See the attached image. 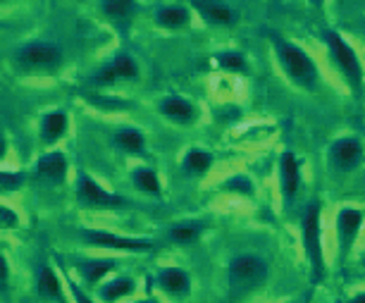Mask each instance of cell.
I'll return each instance as SVG.
<instances>
[{"mask_svg":"<svg viewBox=\"0 0 365 303\" xmlns=\"http://www.w3.org/2000/svg\"><path fill=\"white\" fill-rule=\"evenodd\" d=\"M155 284L168 296H187L191 292V277L182 267H163L155 277Z\"/></svg>","mask_w":365,"mask_h":303,"instance_id":"5bb4252c","label":"cell"},{"mask_svg":"<svg viewBox=\"0 0 365 303\" xmlns=\"http://www.w3.org/2000/svg\"><path fill=\"white\" fill-rule=\"evenodd\" d=\"M70 292H72V296H74V301L77 303H93L91 299H88V296L81 292V289L77 287V284H70Z\"/></svg>","mask_w":365,"mask_h":303,"instance_id":"1f68e13d","label":"cell"},{"mask_svg":"<svg viewBox=\"0 0 365 303\" xmlns=\"http://www.w3.org/2000/svg\"><path fill=\"white\" fill-rule=\"evenodd\" d=\"M272 43L287 77L301 88H315V84H318V65H315L311 55L296 43H292V41H284L279 36H272Z\"/></svg>","mask_w":365,"mask_h":303,"instance_id":"7a4b0ae2","label":"cell"},{"mask_svg":"<svg viewBox=\"0 0 365 303\" xmlns=\"http://www.w3.org/2000/svg\"><path fill=\"white\" fill-rule=\"evenodd\" d=\"M115 267H117V260H113V258L81 260V263H77V270L81 274V279H84L88 287L101 284V282L106 279L110 272H115Z\"/></svg>","mask_w":365,"mask_h":303,"instance_id":"2e32d148","label":"cell"},{"mask_svg":"<svg viewBox=\"0 0 365 303\" xmlns=\"http://www.w3.org/2000/svg\"><path fill=\"white\" fill-rule=\"evenodd\" d=\"M301 239L303 251H306L308 260L313 267V282L325 279V253H322V234H320V203L311 201L303 210L301 217Z\"/></svg>","mask_w":365,"mask_h":303,"instance_id":"3957f363","label":"cell"},{"mask_svg":"<svg viewBox=\"0 0 365 303\" xmlns=\"http://www.w3.org/2000/svg\"><path fill=\"white\" fill-rule=\"evenodd\" d=\"M15 63L26 72H55L63 65V51L53 43H26L15 53Z\"/></svg>","mask_w":365,"mask_h":303,"instance_id":"5b68a950","label":"cell"},{"mask_svg":"<svg viewBox=\"0 0 365 303\" xmlns=\"http://www.w3.org/2000/svg\"><path fill=\"white\" fill-rule=\"evenodd\" d=\"M132 182L134 187L143 191V194H150V196H160L163 191V184H160V177H158L155 170L150 168H136L132 172Z\"/></svg>","mask_w":365,"mask_h":303,"instance_id":"7402d4cb","label":"cell"},{"mask_svg":"<svg viewBox=\"0 0 365 303\" xmlns=\"http://www.w3.org/2000/svg\"><path fill=\"white\" fill-rule=\"evenodd\" d=\"M158 110H160V115L165 117V120L175 122V125H191V122H196V108L191 106V103L187 98H182V96H165V98L160 101V106H158Z\"/></svg>","mask_w":365,"mask_h":303,"instance_id":"8fae6325","label":"cell"},{"mask_svg":"<svg viewBox=\"0 0 365 303\" xmlns=\"http://www.w3.org/2000/svg\"><path fill=\"white\" fill-rule=\"evenodd\" d=\"M225 189L239 191V194H244V196H253V182H251V179H246L244 175L227 179V182H225Z\"/></svg>","mask_w":365,"mask_h":303,"instance_id":"f1b7e54d","label":"cell"},{"mask_svg":"<svg viewBox=\"0 0 365 303\" xmlns=\"http://www.w3.org/2000/svg\"><path fill=\"white\" fill-rule=\"evenodd\" d=\"M191 5H194V10L210 24H217V26L237 24V12L232 8H227L225 3H217V0H191Z\"/></svg>","mask_w":365,"mask_h":303,"instance_id":"4fadbf2b","label":"cell"},{"mask_svg":"<svg viewBox=\"0 0 365 303\" xmlns=\"http://www.w3.org/2000/svg\"><path fill=\"white\" fill-rule=\"evenodd\" d=\"M203 227L198 222H184V225H175L168 232V239L175 241V244H194V241L201 237Z\"/></svg>","mask_w":365,"mask_h":303,"instance_id":"cb8c5ba5","label":"cell"},{"mask_svg":"<svg viewBox=\"0 0 365 303\" xmlns=\"http://www.w3.org/2000/svg\"><path fill=\"white\" fill-rule=\"evenodd\" d=\"M363 222H365V212L354 208V205H346V208H341L339 212H336V239H339L341 260L349 258L358 234H361Z\"/></svg>","mask_w":365,"mask_h":303,"instance_id":"ba28073f","label":"cell"},{"mask_svg":"<svg viewBox=\"0 0 365 303\" xmlns=\"http://www.w3.org/2000/svg\"><path fill=\"white\" fill-rule=\"evenodd\" d=\"M134 279H129V277H115V279H110L106 282L101 289H98V299L103 303H117V301H122V299H127L129 294H134Z\"/></svg>","mask_w":365,"mask_h":303,"instance_id":"ac0fdd59","label":"cell"},{"mask_svg":"<svg viewBox=\"0 0 365 303\" xmlns=\"http://www.w3.org/2000/svg\"><path fill=\"white\" fill-rule=\"evenodd\" d=\"M113 146L120 148L127 155H143V150H146V136L136 127H125L113 136Z\"/></svg>","mask_w":365,"mask_h":303,"instance_id":"e0dca14e","label":"cell"},{"mask_svg":"<svg viewBox=\"0 0 365 303\" xmlns=\"http://www.w3.org/2000/svg\"><path fill=\"white\" fill-rule=\"evenodd\" d=\"M67 125H70V120H67V115L63 110H53V113L43 115V120H41V141H43L46 146L58 143L65 136Z\"/></svg>","mask_w":365,"mask_h":303,"instance_id":"9a60e30c","label":"cell"},{"mask_svg":"<svg viewBox=\"0 0 365 303\" xmlns=\"http://www.w3.org/2000/svg\"><path fill=\"white\" fill-rule=\"evenodd\" d=\"M22 184H24L22 172H10V170L0 172V189H3V194H10V191L19 189Z\"/></svg>","mask_w":365,"mask_h":303,"instance_id":"4316f807","label":"cell"},{"mask_svg":"<svg viewBox=\"0 0 365 303\" xmlns=\"http://www.w3.org/2000/svg\"><path fill=\"white\" fill-rule=\"evenodd\" d=\"M215 65L220 70H227V72H249V65L246 60L241 58L239 53H217L215 55Z\"/></svg>","mask_w":365,"mask_h":303,"instance_id":"484cf974","label":"cell"},{"mask_svg":"<svg viewBox=\"0 0 365 303\" xmlns=\"http://www.w3.org/2000/svg\"><path fill=\"white\" fill-rule=\"evenodd\" d=\"M136 12H139V5H136L134 0H106V3H103V15L115 19V22L132 19Z\"/></svg>","mask_w":365,"mask_h":303,"instance_id":"603a6c76","label":"cell"},{"mask_svg":"<svg viewBox=\"0 0 365 303\" xmlns=\"http://www.w3.org/2000/svg\"><path fill=\"white\" fill-rule=\"evenodd\" d=\"M77 196H79V203L86 205V208H127L129 205L127 198L103 189L96 179L86 175V172H79Z\"/></svg>","mask_w":365,"mask_h":303,"instance_id":"8992f818","label":"cell"},{"mask_svg":"<svg viewBox=\"0 0 365 303\" xmlns=\"http://www.w3.org/2000/svg\"><path fill=\"white\" fill-rule=\"evenodd\" d=\"M81 239L91 246L98 249H115V251H132V253H146L155 249V241L150 239H132V237H120L113 232H103V230H81Z\"/></svg>","mask_w":365,"mask_h":303,"instance_id":"52a82bcc","label":"cell"},{"mask_svg":"<svg viewBox=\"0 0 365 303\" xmlns=\"http://www.w3.org/2000/svg\"><path fill=\"white\" fill-rule=\"evenodd\" d=\"M134 303H160V301H155V299H141V301H134Z\"/></svg>","mask_w":365,"mask_h":303,"instance_id":"836d02e7","label":"cell"},{"mask_svg":"<svg viewBox=\"0 0 365 303\" xmlns=\"http://www.w3.org/2000/svg\"><path fill=\"white\" fill-rule=\"evenodd\" d=\"M322 38H325L327 51H329V55H332V63L336 65V70L341 72V77L346 79L351 91H354L356 96H361L365 72H363V65H361V60H358L356 51L336 31H325L322 34Z\"/></svg>","mask_w":365,"mask_h":303,"instance_id":"277c9868","label":"cell"},{"mask_svg":"<svg viewBox=\"0 0 365 303\" xmlns=\"http://www.w3.org/2000/svg\"><path fill=\"white\" fill-rule=\"evenodd\" d=\"M67 170H70V165H67L65 153H60V150L41 155L36 163V175L51 184H63L67 179Z\"/></svg>","mask_w":365,"mask_h":303,"instance_id":"7c38bea8","label":"cell"},{"mask_svg":"<svg viewBox=\"0 0 365 303\" xmlns=\"http://www.w3.org/2000/svg\"><path fill=\"white\" fill-rule=\"evenodd\" d=\"M189 10L182 8V5H170V8H160L155 12V22L163 29H182V26L189 24Z\"/></svg>","mask_w":365,"mask_h":303,"instance_id":"44dd1931","label":"cell"},{"mask_svg":"<svg viewBox=\"0 0 365 303\" xmlns=\"http://www.w3.org/2000/svg\"><path fill=\"white\" fill-rule=\"evenodd\" d=\"M110 65L115 67V72L120 79H136L139 77V65H136V60L132 58V55H125V53L117 55Z\"/></svg>","mask_w":365,"mask_h":303,"instance_id":"d4e9b609","label":"cell"},{"mask_svg":"<svg viewBox=\"0 0 365 303\" xmlns=\"http://www.w3.org/2000/svg\"><path fill=\"white\" fill-rule=\"evenodd\" d=\"M270 267L263 258L258 256H237L227 265V289H230V299L239 301L244 296L258 292L267 282Z\"/></svg>","mask_w":365,"mask_h":303,"instance_id":"6da1fadb","label":"cell"},{"mask_svg":"<svg viewBox=\"0 0 365 303\" xmlns=\"http://www.w3.org/2000/svg\"><path fill=\"white\" fill-rule=\"evenodd\" d=\"M210 168H212V153L203 148H191L182 158V170L189 177H203Z\"/></svg>","mask_w":365,"mask_h":303,"instance_id":"d6986e66","label":"cell"},{"mask_svg":"<svg viewBox=\"0 0 365 303\" xmlns=\"http://www.w3.org/2000/svg\"><path fill=\"white\" fill-rule=\"evenodd\" d=\"M8 274H10L8 258H5V253H3V256H0V287H3V292L8 289Z\"/></svg>","mask_w":365,"mask_h":303,"instance_id":"4dcf8cb0","label":"cell"},{"mask_svg":"<svg viewBox=\"0 0 365 303\" xmlns=\"http://www.w3.org/2000/svg\"><path fill=\"white\" fill-rule=\"evenodd\" d=\"M17 225H19L17 212H12L8 205H3V208H0V227H3V230H12V227H17Z\"/></svg>","mask_w":365,"mask_h":303,"instance_id":"f546056e","label":"cell"},{"mask_svg":"<svg viewBox=\"0 0 365 303\" xmlns=\"http://www.w3.org/2000/svg\"><path fill=\"white\" fill-rule=\"evenodd\" d=\"M115 81H120V77H117L115 67L110 65V63H108L106 67H101V70L91 77V84H93V86H113Z\"/></svg>","mask_w":365,"mask_h":303,"instance_id":"83f0119b","label":"cell"},{"mask_svg":"<svg viewBox=\"0 0 365 303\" xmlns=\"http://www.w3.org/2000/svg\"><path fill=\"white\" fill-rule=\"evenodd\" d=\"M363 155H365L363 141L354 139V136L336 139L332 146H329V165H332L336 172H354L358 165L363 163Z\"/></svg>","mask_w":365,"mask_h":303,"instance_id":"9c48e42d","label":"cell"},{"mask_svg":"<svg viewBox=\"0 0 365 303\" xmlns=\"http://www.w3.org/2000/svg\"><path fill=\"white\" fill-rule=\"evenodd\" d=\"M311 3H313V5H322L325 0H311Z\"/></svg>","mask_w":365,"mask_h":303,"instance_id":"e575fe53","label":"cell"},{"mask_svg":"<svg viewBox=\"0 0 365 303\" xmlns=\"http://www.w3.org/2000/svg\"><path fill=\"white\" fill-rule=\"evenodd\" d=\"M36 292L41 299H48V301H63V284H60V277L55 274L51 267L43 265L38 272V282H36Z\"/></svg>","mask_w":365,"mask_h":303,"instance_id":"ffe728a7","label":"cell"},{"mask_svg":"<svg viewBox=\"0 0 365 303\" xmlns=\"http://www.w3.org/2000/svg\"><path fill=\"white\" fill-rule=\"evenodd\" d=\"M279 189L287 203H292L301 189V165L292 150H284L279 158Z\"/></svg>","mask_w":365,"mask_h":303,"instance_id":"30bf717a","label":"cell"},{"mask_svg":"<svg viewBox=\"0 0 365 303\" xmlns=\"http://www.w3.org/2000/svg\"><path fill=\"white\" fill-rule=\"evenodd\" d=\"M346 303H365V292L354 294V296H351V299H346Z\"/></svg>","mask_w":365,"mask_h":303,"instance_id":"d6a6232c","label":"cell"}]
</instances>
